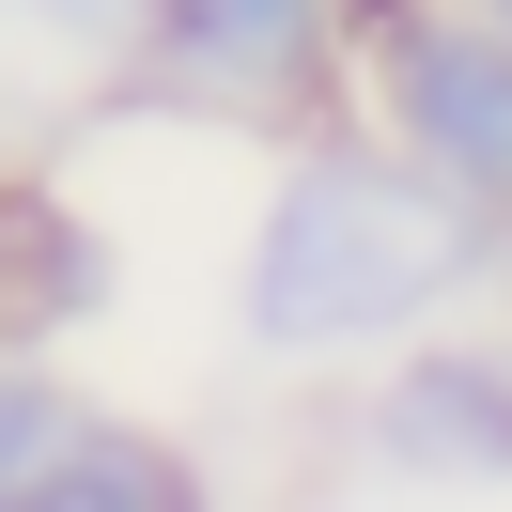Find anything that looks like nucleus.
Returning <instances> with one entry per match:
<instances>
[{"label":"nucleus","mask_w":512,"mask_h":512,"mask_svg":"<svg viewBox=\"0 0 512 512\" xmlns=\"http://www.w3.org/2000/svg\"><path fill=\"white\" fill-rule=\"evenodd\" d=\"M481 218L450 171H419L404 140H311L264 202L249 249V342L264 357H342V342H404L481 280Z\"/></svg>","instance_id":"nucleus-1"},{"label":"nucleus","mask_w":512,"mask_h":512,"mask_svg":"<svg viewBox=\"0 0 512 512\" xmlns=\"http://www.w3.org/2000/svg\"><path fill=\"white\" fill-rule=\"evenodd\" d=\"M357 47V0H140V78L187 109H311Z\"/></svg>","instance_id":"nucleus-2"},{"label":"nucleus","mask_w":512,"mask_h":512,"mask_svg":"<svg viewBox=\"0 0 512 512\" xmlns=\"http://www.w3.org/2000/svg\"><path fill=\"white\" fill-rule=\"evenodd\" d=\"M373 94H388V140H404L419 171H450L466 202H497L512 218V32L497 16H404V32L373 47Z\"/></svg>","instance_id":"nucleus-3"},{"label":"nucleus","mask_w":512,"mask_h":512,"mask_svg":"<svg viewBox=\"0 0 512 512\" xmlns=\"http://www.w3.org/2000/svg\"><path fill=\"white\" fill-rule=\"evenodd\" d=\"M373 435H388V466H419V481H512V357L497 342H419L404 373H388Z\"/></svg>","instance_id":"nucleus-4"},{"label":"nucleus","mask_w":512,"mask_h":512,"mask_svg":"<svg viewBox=\"0 0 512 512\" xmlns=\"http://www.w3.org/2000/svg\"><path fill=\"white\" fill-rule=\"evenodd\" d=\"M109 295V249L63 218V202L0 187V342H47V326H78Z\"/></svg>","instance_id":"nucleus-5"},{"label":"nucleus","mask_w":512,"mask_h":512,"mask_svg":"<svg viewBox=\"0 0 512 512\" xmlns=\"http://www.w3.org/2000/svg\"><path fill=\"white\" fill-rule=\"evenodd\" d=\"M0 512H202V481H187V450L125 435V419H78V450H63V466H32Z\"/></svg>","instance_id":"nucleus-6"},{"label":"nucleus","mask_w":512,"mask_h":512,"mask_svg":"<svg viewBox=\"0 0 512 512\" xmlns=\"http://www.w3.org/2000/svg\"><path fill=\"white\" fill-rule=\"evenodd\" d=\"M78 419H94V404H63L32 357H0V497H16L32 466H63V450H78Z\"/></svg>","instance_id":"nucleus-7"},{"label":"nucleus","mask_w":512,"mask_h":512,"mask_svg":"<svg viewBox=\"0 0 512 512\" xmlns=\"http://www.w3.org/2000/svg\"><path fill=\"white\" fill-rule=\"evenodd\" d=\"M16 16H47L63 47H140V0H16Z\"/></svg>","instance_id":"nucleus-8"},{"label":"nucleus","mask_w":512,"mask_h":512,"mask_svg":"<svg viewBox=\"0 0 512 512\" xmlns=\"http://www.w3.org/2000/svg\"><path fill=\"white\" fill-rule=\"evenodd\" d=\"M466 16H497V32H512V0H466Z\"/></svg>","instance_id":"nucleus-9"}]
</instances>
